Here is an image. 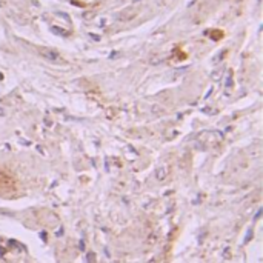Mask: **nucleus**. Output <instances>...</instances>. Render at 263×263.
Listing matches in <instances>:
<instances>
[{"label": "nucleus", "mask_w": 263, "mask_h": 263, "mask_svg": "<svg viewBox=\"0 0 263 263\" xmlns=\"http://www.w3.org/2000/svg\"><path fill=\"white\" fill-rule=\"evenodd\" d=\"M165 175H166V171H165L163 168H160L159 171H157V179H159V180H163Z\"/></svg>", "instance_id": "obj_1"}]
</instances>
